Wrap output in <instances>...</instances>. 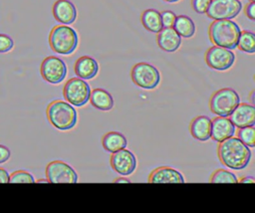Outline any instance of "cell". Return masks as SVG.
I'll return each instance as SVG.
<instances>
[{"mask_svg":"<svg viewBox=\"0 0 255 213\" xmlns=\"http://www.w3.org/2000/svg\"><path fill=\"white\" fill-rule=\"evenodd\" d=\"M217 156L225 167L241 170L248 166L251 159V150L238 137L233 135L219 142Z\"/></svg>","mask_w":255,"mask_h":213,"instance_id":"obj_1","label":"cell"},{"mask_svg":"<svg viewBox=\"0 0 255 213\" xmlns=\"http://www.w3.org/2000/svg\"><path fill=\"white\" fill-rule=\"evenodd\" d=\"M10 183H34L33 175L24 170H17L9 176Z\"/></svg>","mask_w":255,"mask_h":213,"instance_id":"obj_27","label":"cell"},{"mask_svg":"<svg viewBox=\"0 0 255 213\" xmlns=\"http://www.w3.org/2000/svg\"><path fill=\"white\" fill-rule=\"evenodd\" d=\"M209 181L211 183H238V178L231 171L217 169L211 174Z\"/></svg>","mask_w":255,"mask_h":213,"instance_id":"obj_25","label":"cell"},{"mask_svg":"<svg viewBox=\"0 0 255 213\" xmlns=\"http://www.w3.org/2000/svg\"><path fill=\"white\" fill-rule=\"evenodd\" d=\"M249 1H252V2H255V0H249Z\"/></svg>","mask_w":255,"mask_h":213,"instance_id":"obj_39","label":"cell"},{"mask_svg":"<svg viewBox=\"0 0 255 213\" xmlns=\"http://www.w3.org/2000/svg\"><path fill=\"white\" fill-rule=\"evenodd\" d=\"M238 182H241V183H254L255 179L252 176H246V177H243L242 179L238 180Z\"/></svg>","mask_w":255,"mask_h":213,"instance_id":"obj_34","label":"cell"},{"mask_svg":"<svg viewBox=\"0 0 255 213\" xmlns=\"http://www.w3.org/2000/svg\"><path fill=\"white\" fill-rule=\"evenodd\" d=\"M10 154H11L10 150L6 146L0 144V164L6 162L9 159Z\"/></svg>","mask_w":255,"mask_h":213,"instance_id":"obj_32","label":"cell"},{"mask_svg":"<svg viewBox=\"0 0 255 213\" xmlns=\"http://www.w3.org/2000/svg\"><path fill=\"white\" fill-rule=\"evenodd\" d=\"M163 1H165L167 3H175V2H178L179 0H163Z\"/></svg>","mask_w":255,"mask_h":213,"instance_id":"obj_38","label":"cell"},{"mask_svg":"<svg viewBox=\"0 0 255 213\" xmlns=\"http://www.w3.org/2000/svg\"><path fill=\"white\" fill-rule=\"evenodd\" d=\"M136 158L134 154L126 148L113 152L111 155L112 168L123 176H128L136 168Z\"/></svg>","mask_w":255,"mask_h":213,"instance_id":"obj_12","label":"cell"},{"mask_svg":"<svg viewBox=\"0 0 255 213\" xmlns=\"http://www.w3.org/2000/svg\"><path fill=\"white\" fill-rule=\"evenodd\" d=\"M244 14L246 17L252 21L255 20V2L250 1L246 6L244 7Z\"/></svg>","mask_w":255,"mask_h":213,"instance_id":"obj_31","label":"cell"},{"mask_svg":"<svg viewBox=\"0 0 255 213\" xmlns=\"http://www.w3.org/2000/svg\"><path fill=\"white\" fill-rule=\"evenodd\" d=\"M67 72L68 69L66 63L56 56H49L45 58L40 66L42 78L52 85L62 83L67 76Z\"/></svg>","mask_w":255,"mask_h":213,"instance_id":"obj_8","label":"cell"},{"mask_svg":"<svg viewBox=\"0 0 255 213\" xmlns=\"http://www.w3.org/2000/svg\"><path fill=\"white\" fill-rule=\"evenodd\" d=\"M182 174L169 166L155 168L148 176L149 183H184Z\"/></svg>","mask_w":255,"mask_h":213,"instance_id":"obj_17","label":"cell"},{"mask_svg":"<svg viewBox=\"0 0 255 213\" xmlns=\"http://www.w3.org/2000/svg\"><path fill=\"white\" fill-rule=\"evenodd\" d=\"M14 47V41L6 34H0V53H7Z\"/></svg>","mask_w":255,"mask_h":213,"instance_id":"obj_28","label":"cell"},{"mask_svg":"<svg viewBox=\"0 0 255 213\" xmlns=\"http://www.w3.org/2000/svg\"><path fill=\"white\" fill-rule=\"evenodd\" d=\"M140 21L142 26L149 32L158 33L162 28L160 12L155 9H146L140 15Z\"/></svg>","mask_w":255,"mask_h":213,"instance_id":"obj_22","label":"cell"},{"mask_svg":"<svg viewBox=\"0 0 255 213\" xmlns=\"http://www.w3.org/2000/svg\"><path fill=\"white\" fill-rule=\"evenodd\" d=\"M53 16L61 24L71 25L77 19V9L69 0H57L52 8Z\"/></svg>","mask_w":255,"mask_h":213,"instance_id":"obj_14","label":"cell"},{"mask_svg":"<svg viewBox=\"0 0 255 213\" xmlns=\"http://www.w3.org/2000/svg\"><path fill=\"white\" fill-rule=\"evenodd\" d=\"M102 145L108 152L113 153L120 149L126 148L128 145V140L123 133L118 131H110L103 136Z\"/></svg>","mask_w":255,"mask_h":213,"instance_id":"obj_21","label":"cell"},{"mask_svg":"<svg viewBox=\"0 0 255 213\" xmlns=\"http://www.w3.org/2000/svg\"><path fill=\"white\" fill-rule=\"evenodd\" d=\"M75 74L83 80H91L99 73L98 62L90 56L80 57L74 65Z\"/></svg>","mask_w":255,"mask_h":213,"instance_id":"obj_19","label":"cell"},{"mask_svg":"<svg viewBox=\"0 0 255 213\" xmlns=\"http://www.w3.org/2000/svg\"><path fill=\"white\" fill-rule=\"evenodd\" d=\"M91 105L100 110H111L114 107V99L112 95L104 89H95L90 95Z\"/></svg>","mask_w":255,"mask_h":213,"instance_id":"obj_20","label":"cell"},{"mask_svg":"<svg viewBox=\"0 0 255 213\" xmlns=\"http://www.w3.org/2000/svg\"><path fill=\"white\" fill-rule=\"evenodd\" d=\"M211 0H191V6L193 10L198 14H205Z\"/></svg>","mask_w":255,"mask_h":213,"instance_id":"obj_29","label":"cell"},{"mask_svg":"<svg viewBox=\"0 0 255 213\" xmlns=\"http://www.w3.org/2000/svg\"><path fill=\"white\" fill-rule=\"evenodd\" d=\"M9 173L3 167H0V183H9Z\"/></svg>","mask_w":255,"mask_h":213,"instance_id":"obj_33","label":"cell"},{"mask_svg":"<svg viewBox=\"0 0 255 213\" xmlns=\"http://www.w3.org/2000/svg\"><path fill=\"white\" fill-rule=\"evenodd\" d=\"M239 103V95L233 89L223 88L211 95L209 99V108L218 116L228 117Z\"/></svg>","mask_w":255,"mask_h":213,"instance_id":"obj_5","label":"cell"},{"mask_svg":"<svg viewBox=\"0 0 255 213\" xmlns=\"http://www.w3.org/2000/svg\"><path fill=\"white\" fill-rule=\"evenodd\" d=\"M211 123V138L214 141L221 142L235 134V125L230 118L226 116H216Z\"/></svg>","mask_w":255,"mask_h":213,"instance_id":"obj_15","label":"cell"},{"mask_svg":"<svg viewBox=\"0 0 255 213\" xmlns=\"http://www.w3.org/2000/svg\"><path fill=\"white\" fill-rule=\"evenodd\" d=\"M115 183H129L130 181L128 179V178H123V177H120V178H117L114 180Z\"/></svg>","mask_w":255,"mask_h":213,"instance_id":"obj_35","label":"cell"},{"mask_svg":"<svg viewBox=\"0 0 255 213\" xmlns=\"http://www.w3.org/2000/svg\"><path fill=\"white\" fill-rule=\"evenodd\" d=\"M36 182H38V183H48L49 181H48V179H39Z\"/></svg>","mask_w":255,"mask_h":213,"instance_id":"obj_37","label":"cell"},{"mask_svg":"<svg viewBox=\"0 0 255 213\" xmlns=\"http://www.w3.org/2000/svg\"><path fill=\"white\" fill-rule=\"evenodd\" d=\"M130 78L133 84L143 90H153L160 82L158 70L151 64L140 62L130 70Z\"/></svg>","mask_w":255,"mask_h":213,"instance_id":"obj_6","label":"cell"},{"mask_svg":"<svg viewBox=\"0 0 255 213\" xmlns=\"http://www.w3.org/2000/svg\"><path fill=\"white\" fill-rule=\"evenodd\" d=\"M158 47L167 53H173L181 45V37L172 27H163L156 36Z\"/></svg>","mask_w":255,"mask_h":213,"instance_id":"obj_16","label":"cell"},{"mask_svg":"<svg viewBox=\"0 0 255 213\" xmlns=\"http://www.w3.org/2000/svg\"><path fill=\"white\" fill-rule=\"evenodd\" d=\"M46 114L50 123L59 130L72 129L78 119L77 110L71 104L61 100L50 103L46 109Z\"/></svg>","mask_w":255,"mask_h":213,"instance_id":"obj_4","label":"cell"},{"mask_svg":"<svg viewBox=\"0 0 255 213\" xmlns=\"http://www.w3.org/2000/svg\"><path fill=\"white\" fill-rule=\"evenodd\" d=\"M229 116L232 123L238 128L252 126L255 124V106L247 103H239Z\"/></svg>","mask_w":255,"mask_h":213,"instance_id":"obj_13","label":"cell"},{"mask_svg":"<svg viewBox=\"0 0 255 213\" xmlns=\"http://www.w3.org/2000/svg\"><path fill=\"white\" fill-rule=\"evenodd\" d=\"M205 62L207 66L213 70L226 71L233 66L235 55L229 49L214 45L206 51Z\"/></svg>","mask_w":255,"mask_h":213,"instance_id":"obj_11","label":"cell"},{"mask_svg":"<svg viewBox=\"0 0 255 213\" xmlns=\"http://www.w3.org/2000/svg\"><path fill=\"white\" fill-rule=\"evenodd\" d=\"M241 33L240 27L231 19L214 20L208 28V36L215 46L234 50Z\"/></svg>","mask_w":255,"mask_h":213,"instance_id":"obj_2","label":"cell"},{"mask_svg":"<svg viewBox=\"0 0 255 213\" xmlns=\"http://www.w3.org/2000/svg\"><path fill=\"white\" fill-rule=\"evenodd\" d=\"M211 123L212 120L206 115L195 116L189 124V130L195 139L206 141L211 138Z\"/></svg>","mask_w":255,"mask_h":213,"instance_id":"obj_18","label":"cell"},{"mask_svg":"<svg viewBox=\"0 0 255 213\" xmlns=\"http://www.w3.org/2000/svg\"><path fill=\"white\" fill-rule=\"evenodd\" d=\"M254 94H255V92H254V91H252V92H251V94H250V101H251V105H253V106H254V104H255Z\"/></svg>","mask_w":255,"mask_h":213,"instance_id":"obj_36","label":"cell"},{"mask_svg":"<svg viewBox=\"0 0 255 213\" xmlns=\"http://www.w3.org/2000/svg\"><path fill=\"white\" fill-rule=\"evenodd\" d=\"M242 10L240 0H211L206 11L208 18L212 20L233 19Z\"/></svg>","mask_w":255,"mask_h":213,"instance_id":"obj_9","label":"cell"},{"mask_svg":"<svg viewBox=\"0 0 255 213\" xmlns=\"http://www.w3.org/2000/svg\"><path fill=\"white\" fill-rule=\"evenodd\" d=\"M236 135L248 147H254L255 146V128H254V125L240 127L237 130Z\"/></svg>","mask_w":255,"mask_h":213,"instance_id":"obj_26","label":"cell"},{"mask_svg":"<svg viewBox=\"0 0 255 213\" xmlns=\"http://www.w3.org/2000/svg\"><path fill=\"white\" fill-rule=\"evenodd\" d=\"M237 47L240 51L247 53V54H254L255 53V35L250 31H241Z\"/></svg>","mask_w":255,"mask_h":213,"instance_id":"obj_24","label":"cell"},{"mask_svg":"<svg viewBox=\"0 0 255 213\" xmlns=\"http://www.w3.org/2000/svg\"><path fill=\"white\" fill-rule=\"evenodd\" d=\"M79 44V36L76 30L68 25H56L49 34L51 49L60 55L68 56L75 52Z\"/></svg>","mask_w":255,"mask_h":213,"instance_id":"obj_3","label":"cell"},{"mask_svg":"<svg viewBox=\"0 0 255 213\" xmlns=\"http://www.w3.org/2000/svg\"><path fill=\"white\" fill-rule=\"evenodd\" d=\"M172 28L181 38H191L195 34V24L193 20L186 15L176 16Z\"/></svg>","mask_w":255,"mask_h":213,"instance_id":"obj_23","label":"cell"},{"mask_svg":"<svg viewBox=\"0 0 255 213\" xmlns=\"http://www.w3.org/2000/svg\"><path fill=\"white\" fill-rule=\"evenodd\" d=\"M46 178L51 183H77L78 174L75 169L62 160H54L46 166Z\"/></svg>","mask_w":255,"mask_h":213,"instance_id":"obj_10","label":"cell"},{"mask_svg":"<svg viewBox=\"0 0 255 213\" xmlns=\"http://www.w3.org/2000/svg\"><path fill=\"white\" fill-rule=\"evenodd\" d=\"M160 16H161V22H162V26L163 27H172L176 18V15L174 12L170 11V10H165L160 12Z\"/></svg>","mask_w":255,"mask_h":213,"instance_id":"obj_30","label":"cell"},{"mask_svg":"<svg viewBox=\"0 0 255 213\" xmlns=\"http://www.w3.org/2000/svg\"><path fill=\"white\" fill-rule=\"evenodd\" d=\"M63 95L65 100L72 106H83L90 100L91 88L85 80L81 78H71L64 86Z\"/></svg>","mask_w":255,"mask_h":213,"instance_id":"obj_7","label":"cell"}]
</instances>
